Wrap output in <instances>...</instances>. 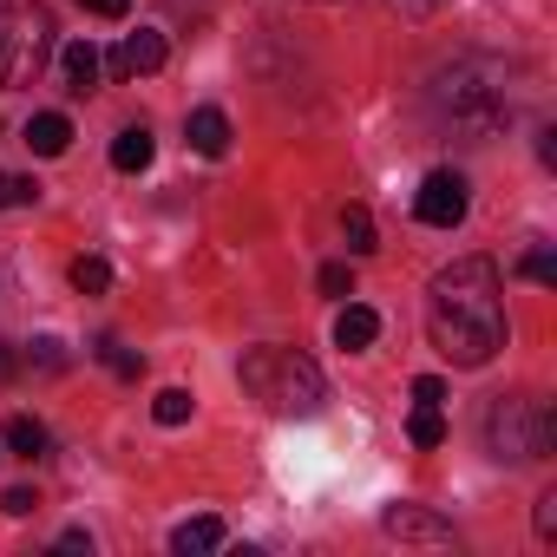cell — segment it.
<instances>
[{
    "instance_id": "cell-1",
    "label": "cell",
    "mask_w": 557,
    "mask_h": 557,
    "mask_svg": "<svg viewBox=\"0 0 557 557\" xmlns=\"http://www.w3.org/2000/svg\"><path fill=\"white\" fill-rule=\"evenodd\" d=\"M426 335L453 368H485L505 348V289L492 256H459L426 283Z\"/></svg>"
},
{
    "instance_id": "cell-2",
    "label": "cell",
    "mask_w": 557,
    "mask_h": 557,
    "mask_svg": "<svg viewBox=\"0 0 557 557\" xmlns=\"http://www.w3.org/2000/svg\"><path fill=\"white\" fill-rule=\"evenodd\" d=\"M236 381H243V394H249L256 407H269L275 420H315L322 400H329L322 368H315L309 355H296V348H249V355L236 361Z\"/></svg>"
},
{
    "instance_id": "cell-3",
    "label": "cell",
    "mask_w": 557,
    "mask_h": 557,
    "mask_svg": "<svg viewBox=\"0 0 557 557\" xmlns=\"http://www.w3.org/2000/svg\"><path fill=\"white\" fill-rule=\"evenodd\" d=\"M433 112L466 132V138H498L511 125V92H505V73L485 66V60H459L433 79Z\"/></svg>"
},
{
    "instance_id": "cell-4",
    "label": "cell",
    "mask_w": 557,
    "mask_h": 557,
    "mask_svg": "<svg viewBox=\"0 0 557 557\" xmlns=\"http://www.w3.org/2000/svg\"><path fill=\"white\" fill-rule=\"evenodd\" d=\"M53 60L47 0H0V86H34Z\"/></svg>"
},
{
    "instance_id": "cell-5",
    "label": "cell",
    "mask_w": 557,
    "mask_h": 557,
    "mask_svg": "<svg viewBox=\"0 0 557 557\" xmlns=\"http://www.w3.org/2000/svg\"><path fill=\"white\" fill-rule=\"evenodd\" d=\"M485 440H492V453L511 459V466H524V459H550V446H557V420H550L544 407L505 394V400H492V413H485Z\"/></svg>"
},
{
    "instance_id": "cell-6",
    "label": "cell",
    "mask_w": 557,
    "mask_h": 557,
    "mask_svg": "<svg viewBox=\"0 0 557 557\" xmlns=\"http://www.w3.org/2000/svg\"><path fill=\"white\" fill-rule=\"evenodd\" d=\"M466 177L459 171H433L426 184H420V197H413V216L426 223V230H453V223H466Z\"/></svg>"
},
{
    "instance_id": "cell-7",
    "label": "cell",
    "mask_w": 557,
    "mask_h": 557,
    "mask_svg": "<svg viewBox=\"0 0 557 557\" xmlns=\"http://www.w3.org/2000/svg\"><path fill=\"white\" fill-rule=\"evenodd\" d=\"M381 531L400 537V544H426V550H446L453 544V524L440 511H426V505H387L381 511Z\"/></svg>"
},
{
    "instance_id": "cell-8",
    "label": "cell",
    "mask_w": 557,
    "mask_h": 557,
    "mask_svg": "<svg viewBox=\"0 0 557 557\" xmlns=\"http://www.w3.org/2000/svg\"><path fill=\"white\" fill-rule=\"evenodd\" d=\"M158 66H164V34H151V27L125 34L119 53H112V79H145V73H158Z\"/></svg>"
},
{
    "instance_id": "cell-9",
    "label": "cell",
    "mask_w": 557,
    "mask_h": 557,
    "mask_svg": "<svg viewBox=\"0 0 557 557\" xmlns=\"http://www.w3.org/2000/svg\"><path fill=\"white\" fill-rule=\"evenodd\" d=\"M184 138H190L197 158H223V151H230V119H223L216 106H197L190 125H184Z\"/></svg>"
},
{
    "instance_id": "cell-10",
    "label": "cell",
    "mask_w": 557,
    "mask_h": 557,
    "mask_svg": "<svg viewBox=\"0 0 557 557\" xmlns=\"http://www.w3.org/2000/svg\"><path fill=\"white\" fill-rule=\"evenodd\" d=\"M60 73H66V92H92L99 86V47L92 40H66V53H60Z\"/></svg>"
},
{
    "instance_id": "cell-11",
    "label": "cell",
    "mask_w": 557,
    "mask_h": 557,
    "mask_svg": "<svg viewBox=\"0 0 557 557\" xmlns=\"http://www.w3.org/2000/svg\"><path fill=\"white\" fill-rule=\"evenodd\" d=\"M73 145V125H66V112H34L27 119V151H40V158H60Z\"/></svg>"
},
{
    "instance_id": "cell-12",
    "label": "cell",
    "mask_w": 557,
    "mask_h": 557,
    "mask_svg": "<svg viewBox=\"0 0 557 557\" xmlns=\"http://www.w3.org/2000/svg\"><path fill=\"white\" fill-rule=\"evenodd\" d=\"M374 335H381V315H374V309L348 302V309L335 315V348H348V355H355V348H368Z\"/></svg>"
},
{
    "instance_id": "cell-13",
    "label": "cell",
    "mask_w": 557,
    "mask_h": 557,
    "mask_svg": "<svg viewBox=\"0 0 557 557\" xmlns=\"http://www.w3.org/2000/svg\"><path fill=\"white\" fill-rule=\"evenodd\" d=\"M223 544V518H184L177 531H171V550L177 557H203V550H216Z\"/></svg>"
},
{
    "instance_id": "cell-14",
    "label": "cell",
    "mask_w": 557,
    "mask_h": 557,
    "mask_svg": "<svg viewBox=\"0 0 557 557\" xmlns=\"http://www.w3.org/2000/svg\"><path fill=\"white\" fill-rule=\"evenodd\" d=\"M151 158H158V138H151L145 125H125V132L112 138V164H119V171H145Z\"/></svg>"
},
{
    "instance_id": "cell-15",
    "label": "cell",
    "mask_w": 557,
    "mask_h": 557,
    "mask_svg": "<svg viewBox=\"0 0 557 557\" xmlns=\"http://www.w3.org/2000/svg\"><path fill=\"white\" fill-rule=\"evenodd\" d=\"M8 446H14V459H40L47 453V426L34 413H14L8 420Z\"/></svg>"
},
{
    "instance_id": "cell-16",
    "label": "cell",
    "mask_w": 557,
    "mask_h": 557,
    "mask_svg": "<svg viewBox=\"0 0 557 557\" xmlns=\"http://www.w3.org/2000/svg\"><path fill=\"white\" fill-rule=\"evenodd\" d=\"M73 289H79V296H106V289H112V262H106V256H79V262H73Z\"/></svg>"
},
{
    "instance_id": "cell-17",
    "label": "cell",
    "mask_w": 557,
    "mask_h": 557,
    "mask_svg": "<svg viewBox=\"0 0 557 557\" xmlns=\"http://www.w3.org/2000/svg\"><path fill=\"white\" fill-rule=\"evenodd\" d=\"M342 236H348L355 256H368V249H374V216H368L361 203H348V210H342Z\"/></svg>"
},
{
    "instance_id": "cell-18",
    "label": "cell",
    "mask_w": 557,
    "mask_h": 557,
    "mask_svg": "<svg viewBox=\"0 0 557 557\" xmlns=\"http://www.w3.org/2000/svg\"><path fill=\"white\" fill-rule=\"evenodd\" d=\"M27 203H40V184L21 171H0V210H27Z\"/></svg>"
},
{
    "instance_id": "cell-19",
    "label": "cell",
    "mask_w": 557,
    "mask_h": 557,
    "mask_svg": "<svg viewBox=\"0 0 557 557\" xmlns=\"http://www.w3.org/2000/svg\"><path fill=\"white\" fill-rule=\"evenodd\" d=\"M407 440H413V446H440V440H446V420H440V407H413V420H407Z\"/></svg>"
},
{
    "instance_id": "cell-20",
    "label": "cell",
    "mask_w": 557,
    "mask_h": 557,
    "mask_svg": "<svg viewBox=\"0 0 557 557\" xmlns=\"http://www.w3.org/2000/svg\"><path fill=\"white\" fill-rule=\"evenodd\" d=\"M92 355H99V361H106V368H112V374H119V381H138V374H145V361H138V355H132V348H119V342H99V348H92Z\"/></svg>"
},
{
    "instance_id": "cell-21",
    "label": "cell",
    "mask_w": 557,
    "mask_h": 557,
    "mask_svg": "<svg viewBox=\"0 0 557 557\" xmlns=\"http://www.w3.org/2000/svg\"><path fill=\"white\" fill-rule=\"evenodd\" d=\"M151 413H158V426H184V420H190V394H184V387H164Z\"/></svg>"
},
{
    "instance_id": "cell-22",
    "label": "cell",
    "mask_w": 557,
    "mask_h": 557,
    "mask_svg": "<svg viewBox=\"0 0 557 557\" xmlns=\"http://www.w3.org/2000/svg\"><path fill=\"white\" fill-rule=\"evenodd\" d=\"M27 368H40V374H60V368H66V348H60L53 335H40V342L27 348Z\"/></svg>"
},
{
    "instance_id": "cell-23",
    "label": "cell",
    "mask_w": 557,
    "mask_h": 557,
    "mask_svg": "<svg viewBox=\"0 0 557 557\" xmlns=\"http://www.w3.org/2000/svg\"><path fill=\"white\" fill-rule=\"evenodd\" d=\"M315 289H322V296H355V275H348V262H322Z\"/></svg>"
},
{
    "instance_id": "cell-24",
    "label": "cell",
    "mask_w": 557,
    "mask_h": 557,
    "mask_svg": "<svg viewBox=\"0 0 557 557\" xmlns=\"http://www.w3.org/2000/svg\"><path fill=\"white\" fill-rule=\"evenodd\" d=\"M518 269H524V275H531V283H544V289H550V283H557V256H550V249H531V256H524V262H518Z\"/></svg>"
},
{
    "instance_id": "cell-25",
    "label": "cell",
    "mask_w": 557,
    "mask_h": 557,
    "mask_svg": "<svg viewBox=\"0 0 557 557\" xmlns=\"http://www.w3.org/2000/svg\"><path fill=\"white\" fill-rule=\"evenodd\" d=\"M34 505H40V498H34L27 485H14V492H0V511H8V518H27Z\"/></svg>"
},
{
    "instance_id": "cell-26",
    "label": "cell",
    "mask_w": 557,
    "mask_h": 557,
    "mask_svg": "<svg viewBox=\"0 0 557 557\" xmlns=\"http://www.w3.org/2000/svg\"><path fill=\"white\" fill-rule=\"evenodd\" d=\"M413 400H420V407H440V400H446V381H440V374H420V381H413Z\"/></svg>"
},
{
    "instance_id": "cell-27",
    "label": "cell",
    "mask_w": 557,
    "mask_h": 557,
    "mask_svg": "<svg viewBox=\"0 0 557 557\" xmlns=\"http://www.w3.org/2000/svg\"><path fill=\"white\" fill-rule=\"evenodd\" d=\"M537 537H544V544L557 537V492H544V498H537Z\"/></svg>"
},
{
    "instance_id": "cell-28",
    "label": "cell",
    "mask_w": 557,
    "mask_h": 557,
    "mask_svg": "<svg viewBox=\"0 0 557 557\" xmlns=\"http://www.w3.org/2000/svg\"><path fill=\"white\" fill-rule=\"evenodd\" d=\"M79 8H92L99 21H125V14H132V0H79Z\"/></svg>"
},
{
    "instance_id": "cell-29",
    "label": "cell",
    "mask_w": 557,
    "mask_h": 557,
    "mask_svg": "<svg viewBox=\"0 0 557 557\" xmlns=\"http://www.w3.org/2000/svg\"><path fill=\"white\" fill-rule=\"evenodd\" d=\"M8 374H14V355H8V348H0V381H8Z\"/></svg>"
}]
</instances>
